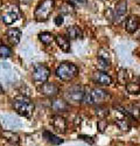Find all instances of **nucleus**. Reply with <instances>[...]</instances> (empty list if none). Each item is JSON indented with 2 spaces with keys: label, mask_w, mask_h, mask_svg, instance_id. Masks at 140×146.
I'll use <instances>...</instances> for the list:
<instances>
[{
  "label": "nucleus",
  "mask_w": 140,
  "mask_h": 146,
  "mask_svg": "<svg viewBox=\"0 0 140 146\" xmlns=\"http://www.w3.org/2000/svg\"><path fill=\"white\" fill-rule=\"evenodd\" d=\"M127 13V3L126 0H120V1L116 5L113 12H112V21L114 25H120V23L126 19Z\"/></svg>",
  "instance_id": "nucleus-5"
},
{
  "label": "nucleus",
  "mask_w": 140,
  "mask_h": 146,
  "mask_svg": "<svg viewBox=\"0 0 140 146\" xmlns=\"http://www.w3.org/2000/svg\"><path fill=\"white\" fill-rule=\"evenodd\" d=\"M140 26V21L138 19V17H134V15H130L127 17L126 20H125V29L127 33L130 34H133L137 32V29L139 28Z\"/></svg>",
  "instance_id": "nucleus-12"
},
{
  "label": "nucleus",
  "mask_w": 140,
  "mask_h": 146,
  "mask_svg": "<svg viewBox=\"0 0 140 146\" xmlns=\"http://www.w3.org/2000/svg\"><path fill=\"white\" fill-rule=\"evenodd\" d=\"M95 113H96V116H98L99 118H105L108 115H109V109L108 108H104V106H102V105H99L98 108H96V110H95Z\"/></svg>",
  "instance_id": "nucleus-21"
},
{
  "label": "nucleus",
  "mask_w": 140,
  "mask_h": 146,
  "mask_svg": "<svg viewBox=\"0 0 140 146\" xmlns=\"http://www.w3.org/2000/svg\"><path fill=\"white\" fill-rule=\"evenodd\" d=\"M78 138H79V139H83L84 141H87V143H89V144H93V139H92L91 137H88V136H84V135H81Z\"/></svg>",
  "instance_id": "nucleus-31"
},
{
  "label": "nucleus",
  "mask_w": 140,
  "mask_h": 146,
  "mask_svg": "<svg viewBox=\"0 0 140 146\" xmlns=\"http://www.w3.org/2000/svg\"><path fill=\"white\" fill-rule=\"evenodd\" d=\"M54 21H55V25H56V26H61L62 23H63V21H64L63 15H58V17H56Z\"/></svg>",
  "instance_id": "nucleus-30"
},
{
  "label": "nucleus",
  "mask_w": 140,
  "mask_h": 146,
  "mask_svg": "<svg viewBox=\"0 0 140 146\" xmlns=\"http://www.w3.org/2000/svg\"><path fill=\"white\" fill-rule=\"evenodd\" d=\"M50 123L53 125V127L60 133H64L67 131V121L63 117L58 116V115H55L52 117L50 119Z\"/></svg>",
  "instance_id": "nucleus-11"
},
{
  "label": "nucleus",
  "mask_w": 140,
  "mask_h": 146,
  "mask_svg": "<svg viewBox=\"0 0 140 146\" xmlns=\"http://www.w3.org/2000/svg\"><path fill=\"white\" fill-rule=\"evenodd\" d=\"M54 6H55V0H42L38 5V7L35 8L34 19L39 22L47 21L49 19L50 14L53 13Z\"/></svg>",
  "instance_id": "nucleus-2"
},
{
  "label": "nucleus",
  "mask_w": 140,
  "mask_h": 146,
  "mask_svg": "<svg viewBox=\"0 0 140 146\" xmlns=\"http://www.w3.org/2000/svg\"><path fill=\"white\" fill-rule=\"evenodd\" d=\"M92 81L95 82L98 86H110L112 83V77L105 71H102V70H98L96 72L92 74Z\"/></svg>",
  "instance_id": "nucleus-10"
},
{
  "label": "nucleus",
  "mask_w": 140,
  "mask_h": 146,
  "mask_svg": "<svg viewBox=\"0 0 140 146\" xmlns=\"http://www.w3.org/2000/svg\"><path fill=\"white\" fill-rule=\"evenodd\" d=\"M6 36H7V40L11 44L17 46V44H19V42L21 40V32L18 28H11L7 31Z\"/></svg>",
  "instance_id": "nucleus-13"
},
{
  "label": "nucleus",
  "mask_w": 140,
  "mask_h": 146,
  "mask_svg": "<svg viewBox=\"0 0 140 146\" xmlns=\"http://www.w3.org/2000/svg\"><path fill=\"white\" fill-rule=\"evenodd\" d=\"M109 97H110V95L108 91H105L104 89H100V88H95L89 91H85L83 102L88 105L102 104L104 101H106Z\"/></svg>",
  "instance_id": "nucleus-4"
},
{
  "label": "nucleus",
  "mask_w": 140,
  "mask_h": 146,
  "mask_svg": "<svg viewBox=\"0 0 140 146\" xmlns=\"http://www.w3.org/2000/svg\"><path fill=\"white\" fill-rule=\"evenodd\" d=\"M43 137L47 139V141L50 143L52 145H60V144L63 143V139H61L60 137L55 136L54 133H52L49 131H44L43 132Z\"/></svg>",
  "instance_id": "nucleus-18"
},
{
  "label": "nucleus",
  "mask_w": 140,
  "mask_h": 146,
  "mask_svg": "<svg viewBox=\"0 0 140 146\" xmlns=\"http://www.w3.org/2000/svg\"><path fill=\"white\" fill-rule=\"evenodd\" d=\"M12 105H13V109L20 115L23 117H29L33 111H34V103L30 98L26 96H19L15 97L12 102Z\"/></svg>",
  "instance_id": "nucleus-1"
},
{
  "label": "nucleus",
  "mask_w": 140,
  "mask_h": 146,
  "mask_svg": "<svg viewBox=\"0 0 140 146\" xmlns=\"http://www.w3.org/2000/svg\"><path fill=\"white\" fill-rule=\"evenodd\" d=\"M3 92H4V90H3V87H1V86H0V95H1Z\"/></svg>",
  "instance_id": "nucleus-32"
},
{
  "label": "nucleus",
  "mask_w": 140,
  "mask_h": 146,
  "mask_svg": "<svg viewBox=\"0 0 140 146\" xmlns=\"http://www.w3.org/2000/svg\"><path fill=\"white\" fill-rule=\"evenodd\" d=\"M61 12L62 13H64V14H70V13H73L74 12V8H73V6L71 5H64L62 8H61Z\"/></svg>",
  "instance_id": "nucleus-27"
},
{
  "label": "nucleus",
  "mask_w": 140,
  "mask_h": 146,
  "mask_svg": "<svg viewBox=\"0 0 140 146\" xmlns=\"http://www.w3.org/2000/svg\"><path fill=\"white\" fill-rule=\"evenodd\" d=\"M65 33H67V38L70 40H78L83 38V33H82V29L78 26H69Z\"/></svg>",
  "instance_id": "nucleus-14"
},
{
  "label": "nucleus",
  "mask_w": 140,
  "mask_h": 146,
  "mask_svg": "<svg viewBox=\"0 0 140 146\" xmlns=\"http://www.w3.org/2000/svg\"><path fill=\"white\" fill-rule=\"evenodd\" d=\"M33 81L36 83H44L50 76V70L44 64H36L33 70Z\"/></svg>",
  "instance_id": "nucleus-7"
},
{
  "label": "nucleus",
  "mask_w": 140,
  "mask_h": 146,
  "mask_svg": "<svg viewBox=\"0 0 140 146\" xmlns=\"http://www.w3.org/2000/svg\"><path fill=\"white\" fill-rule=\"evenodd\" d=\"M40 92L46 97H55L60 94V88H58V86L55 83L44 82L40 87Z\"/></svg>",
  "instance_id": "nucleus-9"
},
{
  "label": "nucleus",
  "mask_w": 140,
  "mask_h": 146,
  "mask_svg": "<svg viewBox=\"0 0 140 146\" xmlns=\"http://www.w3.org/2000/svg\"><path fill=\"white\" fill-rule=\"evenodd\" d=\"M126 91L128 94H132V95H138L140 94V83L137 82H130L126 84Z\"/></svg>",
  "instance_id": "nucleus-19"
},
{
  "label": "nucleus",
  "mask_w": 140,
  "mask_h": 146,
  "mask_svg": "<svg viewBox=\"0 0 140 146\" xmlns=\"http://www.w3.org/2000/svg\"><path fill=\"white\" fill-rule=\"evenodd\" d=\"M52 109L57 112H65L69 110V104L62 98H55L52 102Z\"/></svg>",
  "instance_id": "nucleus-16"
},
{
  "label": "nucleus",
  "mask_w": 140,
  "mask_h": 146,
  "mask_svg": "<svg viewBox=\"0 0 140 146\" xmlns=\"http://www.w3.org/2000/svg\"><path fill=\"white\" fill-rule=\"evenodd\" d=\"M97 67H98L99 70L105 71L106 69H109L110 62H109V61H106V60H103V58H99L98 57V60H97Z\"/></svg>",
  "instance_id": "nucleus-24"
},
{
  "label": "nucleus",
  "mask_w": 140,
  "mask_h": 146,
  "mask_svg": "<svg viewBox=\"0 0 140 146\" xmlns=\"http://www.w3.org/2000/svg\"><path fill=\"white\" fill-rule=\"evenodd\" d=\"M98 57L99 58H103V60H106L110 62V55H109V52L106 49H104V48H102V49H99L98 52Z\"/></svg>",
  "instance_id": "nucleus-26"
},
{
  "label": "nucleus",
  "mask_w": 140,
  "mask_h": 146,
  "mask_svg": "<svg viewBox=\"0 0 140 146\" xmlns=\"http://www.w3.org/2000/svg\"><path fill=\"white\" fill-rule=\"evenodd\" d=\"M55 41L57 43V46L60 47V49L64 53H69L70 52V42H69V39L64 35H61L58 34L55 36Z\"/></svg>",
  "instance_id": "nucleus-15"
},
{
  "label": "nucleus",
  "mask_w": 140,
  "mask_h": 146,
  "mask_svg": "<svg viewBox=\"0 0 140 146\" xmlns=\"http://www.w3.org/2000/svg\"><path fill=\"white\" fill-rule=\"evenodd\" d=\"M39 40L46 46H50L55 40V36L50 32H42L39 34Z\"/></svg>",
  "instance_id": "nucleus-17"
},
{
  "label": "nucleus",
  "mask_w": 140,
  "mask_h": 146,
  "mask_svg": "<svg viewBox=\"0 0 140 146\" xmlns=\"http://www.w3.org/2000/svg\"><path fill=\"white\" fill-rule=\"evenodd\" d=\"M118 82L120 83V84H126V78H127V71H126V69H119V71H118Z\"/></svg>",
  "instance_id": "nucleus-25"
},
{
  "label": "nucleus",
  "mask_w": 140,
  "mask_h": 146,
  "mask_svg": "<svg viewBox=\"0 0 140 146\" xmlns=\"http://www.w3.org/2000/svg\"><path fill=\"white\" fill-rule=\"evenodd\" d=\"M12 56V49L8 46L5 44H0V57H11Z\"/></svg>",
  "instance_id": "nucleus-20"
},
{
  "label": "nucleus",
  "mask_w": 140,
  "mask_h": 146,
  "mask_svg": "<svg viewBox=\"0 0 140 146\" xmlns=\"http://www.w3.org/2000/svg\"><path fill=\"white\" fill-rule=\"evenodd\" d=\"M116 124L118 125V127L122 130V131H128L130 130V123H128L127 120L125 119H118V120H116Z\"/></svg>",
  "instance_id": "nucleus-23"
},
{
  "label": "nucleus",
  "mask_w": 140,
  "mask_h": 146,
  "mask_svg": "<svg viewBox=\"0 0 140 146\" xmlns=\"http://www.w3.org/2000/svg\"><path fill=\"white\" fill-rule=\"evenodd\" d=\"M106 126H108V121L106 120H99L98 121V129H99L100 132H104V130H105Z\"/></svg>",
  "instance_id": "nucleus-29"
},
{
  "label": "nucleus",
  "mask_w": 140,
  "mask_h": 146,
  "mask_svg": "<svg viewBox=\"0 0 140 146\" xmlns=\"http://www.w3.org/2000/svg\"><path fill=\"white\" fill-rule=\"evenodd\" d=\"M84 95H85V91L83 90L81 86H73L71 88H69L65 92V98L68 102H71V103H81L83 102L84 100Z\"/></svg>",
  "instance_id": "nucleus-6"
},
{
  "label": "nucleus",
  "mask_w": 140,
  "mask_h": 146,
  "mask_svg": "<svg viewBox=\"0 0 140 146\" xmlns=\"http://www.w3.org/2000/svg\"><path fill=\"white\" fill-rule=\"evenodd\" d=\"M78 75V67L71 62H62L56 68V76L62 81H71Z\"/></svg>",
  "instance_id": "nucleus-3"
},
{
  "label": "nucleus",
  "mask_w": 140,
  "mask_h": 146,
  "mask_svg": "<svg viewBox=\"0 0 140 146\" xmlns=\"http://www.w3.org/2000/svg\"><path fill=\"white\" fill-rule=\"evenodd\" d=\"M19 18V9L15 6H11L1 14V21L5 25H12L13 22H15Z\"/></svg>",
  "instance_id": "nucleus-8"
},
{
  "label": "nucleus",
  "mask_w": 140,
  "mask_h": 146,
  "mask_svg": "<svg viewBox=\"0 0 140 146\" xmlns=\"http://www.w3.org/2000/svg\"><path fill=\"white\" fill-rule=\"evenodd\" d=\"M87 3V0H69V4L71 6H82Z\"/></svg>",
  "instance_id": "nucleus-28"
},
{
  "label": "nucleus",
  "mask_w": 140,
  "mask_h": 146,
  "mask_svg": "<svg viewBox=\"0 0 140 146\" xmlns=\"http://www.w3.org/2000/svg\"><path fill=\"white\" fill-rule=\"evenodd\" d=\"M3 136L6 137V138H8L7 140L11 141V143H13V144H14V143H15V144L19 143V136L17 135V133H14V132H9V131H8V132H4Z\"/></svg>",
  "instance_id": "nucleus-22"
}]
</instances>
